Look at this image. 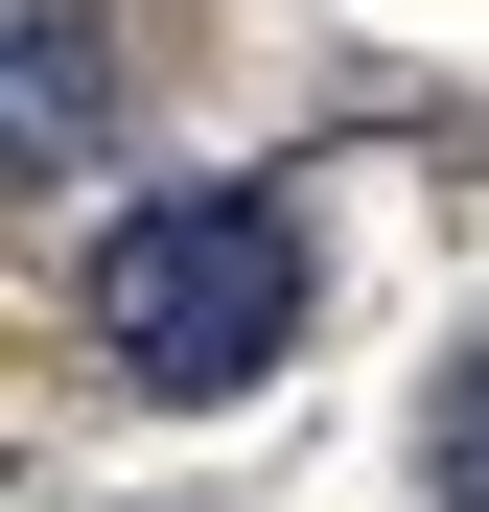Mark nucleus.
Returning a JSON list of instances; mask_svg holds the SVG:
<instances>
[{"label": "nucleus", "instance_id": "nucleus-1", "mask_svg": "<svg viewBox=\"0 0 489 512\" xmlns=\"http://www.w3.org/2000/svg\"><path fill=\"white\" fill-rule=\"evenodd\" d=\"M94 350H117L140 396H257V373L303 350V233L233 210V187L117 210V233H94Z\"/></svg>", "mask_w": 489, "mask_h": 512}, {"label": "nucleus", "instance_id": "nucleus-2", "mask_svg": "<svg viewBox=\"0 0 489 512\" xmlns=\"http://www.w3.org/2000/svg\"><path fill=\"white\" fill-rule=\"evenodd\" d=\"M24 140H47V163L117 140V70H94V24H70V0H24Z\"/></svg>", "mask_w": 489, "mask_h": 512}, {"label": "nucleus", "instance_id": "nucleus-3", "mask_svg": "<svg viewBox=\"0 0 489 512\" xmlns=\"http://www.w3.org/2000/svg\"><path fill=\"white\" fill-rule=\"evenodd\" d=\"M420 443H443V489L489 512V373H443V419H420Z\"/></svg>", "mask_w": 489, "mask_h": 512}]
</instances>
